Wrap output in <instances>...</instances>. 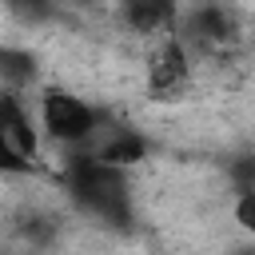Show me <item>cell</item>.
Wrapping results in <instances>:
<instances>
[{
  "label": "cell",
  "instance_id": "cell-5",
  "mask_svg": "<svg viewBox=\"0 0 255 255\" xmlns=\"http://www.w3.org/2000/svg\"><path fill=\"white\" fill-rule=\"evenodd\" d=\"M191 36L199 44H223L231 36V20L223 16V8H199L191 12Z\"/></svg>",
  "mask_w": 255,
  "mask_h": 255
},
{
  "label": "cell",
  "instance_id": "cell-4",
  "mask_svg": "<svg viewBox=\"0 0 255 255\" xmlns=\"http://www.w3.org/2000/svg\"><path fill=\"white\" fill-rule=\"evenodd\" d=\"M0 131H4V139H8L24 159L36 155V135H32V124H28L24 108L16 104V96H0Z\"/></svg>",
  "mask_w": 255,
  "mask_h": 255
},
{
  "label": "cell",
  "instance_id": "cell-2",
  "mask_svg": "<svg viewBox=\"0 0 255 255\" xmlns=\"http://www.w3.org/2000/svg\"><path fill=\"white\" fill-rule=\"evenodd\" d=\"M96 112L84 104V100H76V96H68V92H48L44 96V128L56 135V139H64V143H80V139H92L96 135Z\"/></svg>",
  "mask_w": 255,
  "mask_h": 255
},
{
  "label": "cell",
  "instance_id": "cell-3",
  "mask_svg": "<svg viewBox=\"0 0 255 255\" xmlns=\"http://www.w3.org/2000/svg\"><path fill=\"white\" fill-rule=\"evenodd\" d=\"M187 52H183V44L179 40H167V44H159V52L151 56V64H147V76H151V88L155 92H175V88H183L187 84Z\"/></svg>",
  "mask_w": 255,
  "mask_h": 255
},
{
  "label": "cell",
  "instance_id": "cell-9",
  "mask_svg": "<svg viewBox=\"0 0 255 255\" xmlns=\"http://www.w3.org/2000/svg\"><path fill=\"white\" fill-rule=\"evenodd\" d=\"M235 215H239V223H243V227H251V231H255V191L239 195V207H235Z\"/></svg>",
  "mask_w": 255,
  "mask_h": 255
},
{
  "label": "cell",
  "instance_id": "cell-7",
  "mask_svg": "<svg viewBox=\"0 0 255 255\" xmlns=\"http://www.w3.org/2000/svg\"><path fill=\"white\" fill-rule=\"evenodd\" d=\"M128 20H131L139 32H159V28L171 20V8H167V4H131V8H128Z\"/></svg>",
  "mask_w": 255,
  "mask_h": 255
},
{
  "label": "cell",
  "instance_id": "cell-1",
  "mask_svg": "<svg viewBox=\"0 0 255 255\" xmlns=\"http://www.w3.org/2000/svg\"><path fill=\"white\" fill-rule=\"evenodd\" d=\"M68 191L72 199L104 219V223H124L128 219V183H124V171L96 159V155H76L68 163Z\"/></svg>",
  "mask_w": 255,
  "mask_h": 255
},
{
  "label": "cell",
  "instance_id": "cell-6",
  "mask_svg": "<svg viewBox=\"0 0 255 255\" xmlns=\"http://www.w3.org/2000/svg\"><path fill=\"white\" fill-rule=\"evenodd\" d=\"M0 80H4V84H12V88L28 84V80H32V56L4 48V52H0Z\"/></svg>",
  "mask_w": 255,
  "mask_h": 255
},
{
  "label": "cell",
  "instance_id": "cell-8",
  "mask_svg": "<svg viewBox=\"0 0 255 255\" xmlns=\"http://www.w3.org/2000/svg\"><path fill=\"white\" fill-rule=\"evenodd\" d=\"M0 171H28V159L4 139V131H0Z\"/></svg>",
  "mask_w": 255,
  "mask_h": 255
}]
</instances>
